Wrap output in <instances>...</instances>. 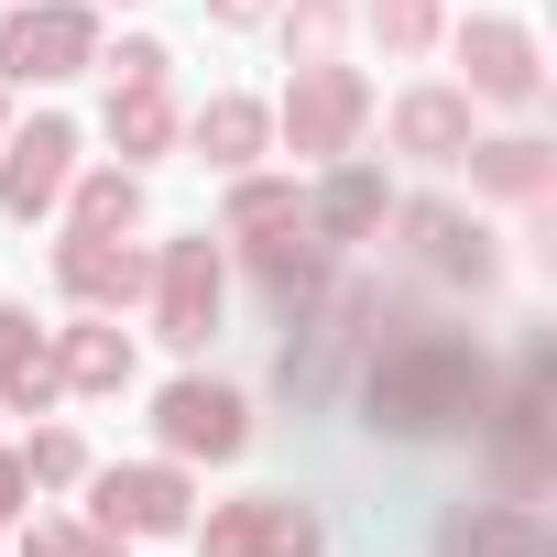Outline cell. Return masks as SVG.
I'll use <instances>...</instances> for the list:
<instances>
[{
    "label": "cell",
    "instance_id": "ffe728a7",
    "mask_svg": "<svg viewBox=\"0 0 557 557\" xmlns=\"http://www.w3.org/2000/svg\"><path fill=\"white\" fill-rule=\"evenodd\" d=\"M262 132H273V121H262L251 99H208V110H197V153H208V164H251Z\"/></svg>",
    "mask_w": 557,
    "mask_h": 557
},
{
    "label": "cell",
    "instance_id": "7a4b0ae2",
    "mask_svg": "<svg viewBox=\"0 0 557 557\" xmlns=\"http://www.w3.org/2000/svg\"><path fill=\"white\" fill-rule=\"evenodd\" d=\"M372 318H383V296H372V285H339V296H318V307L296 318L285 361H273V394H285V405H318V394L339 383V361L372 339Z\"/></svg>",
    "mask_w": 557,
    "mask_h": 557
},
{
    "label": "cell",
    "instance_id": "d4e9b609",
    "mask_svg": "<svg viewBox=\"0 0 557 557\" xmlns=\"http://www.w3.org/2000/svg\"><path fill=\"white\" fill-rule=\"evenodd\" d=\"M77 470H88V448H77L66 426H45V437L23 448V481H77Z\"/></svg>",
    "mask_w": 557,
    "mask_h": 557
},
{
    "label": "cell",
    "instance_id": "9a60e30c",
    "mask_svg": "<svg viewBox=\"0 0 557 557\" xmlns=\"http://www.w3.org/2000/svg\"><path fill=\"white\" fill-rule=\"evenodd\" d=\"M459 55H470V88H481V99H535V45H524L513 23H470Z\"/></svg>",
    "mask_w": 557,
    "mask_h": 557
},
{
    "label": "cell",
    "instance_id": "44dd1931",
    "mask_svg": "<svg viewBox=\"0 0 557 557\" xmlns=\"http://www.w3.org/2000/svg\"><path fill=\"white\" fill-rule=\"evenodd\" d=\"M470 175L492 197H546V143H470Z\"/></svg>",
    "mask_w": 557,
    "mask_h": 557
},
{
    "label": "cell",
    "instance_id": "52a82bcc",
    "mask_svg": "<svg viewBox=\"0 0 557 557\" xmlns=\"http://www.w3.org/2000/svg\"><path fill=\"white\" fill-rule=\"evenodd\" d=\"M66 164H77V132H66V121L12 132V143H0V208H12V219L55 208V197H66Z\"/></svg>",
    "mask_w": 557,
    "mask_h": 557
},
{
    "label": "cell",
    "instance_id": "f1b7e54d",
    "mask_svg": "<svg viewBox=\"0 0 557 557\" xmlns=\"http://www.w3.org/2000/svg\"><path fill=\"white\" fill-rule=\"evenodd\" d=\"M219 23H262V0H219Z\"/></svg>",
    "mask_w": 557,
    "mask_h": 557
},
{
    "label": "cell",
    "instance_id": "8992f818",
    "mask_svg": "<svg viewBox=\"0 0 557 557\" xmlns=\"http://www.w3.org/2000/svg\"><path fill=\"white\" fill-rule=\"evenodd\" d=\"M153 296H164L153 329H164L175 350H208V339H219V240H208V230L175 240V251L153 262Z\"/></svg>",
    "mask_w": 557,
    "mask_h": 557
},
{
    "label": "cell",
    "instance_id": "83f0119b",
    "mask_svg": "<svg viewBox=\"0 0 557 557\" xmlns=\"http://www.w3.org/2000/svg\"><path fill=\"white\" fill-rule=\"evenodd\" d=\"M23 513V459H0V524Z\"/></svg>",
    "mask_w": 557,
    "mask_h": 557
},
{
    "label": "cell",
    "instance_id": "cb8c5ba5",
    "mask_svg": "<svg viewBox=\"0 0 557 557\" xmlns=\"http://www.w3.org/2000/svg\"><path fill=\"white\" fill-rule=\"evenodd\" d=\"M273 219H307V208H296V186H262V175H251V186L230 197V230H273Z\"/></svg>",
    "mask_w": 557,
    "mask_h": 557
},
{
    "label": "cell",
    "instance_id": "603a6c76",
    "mask_svg": "<svg viewBox=\"0 0 557 557\" xmlns=\"http://www.w3.org/2000/svg\"><path fill=\"white\" fill-rule=\"evenodd\" d=\"M372 34H383L394 55H416V45H437V0H372Z\"/></svg>",
    "mask_w": 557,
    "mask_h": 557
},
{
    "label": "cell",
    "instance_id": "ba28073f",
    "mask_svg": "<svg viewBox=\"0 0 557 557\" xmlns=\"http://www.w3.org/2000/svg\"><path fill=\"white\" fill-rule=\"evenodd\" d=\"M251 273H262V296L285 307V318H307V307L329 296V240H318L307 219H273V230L251 240Z\"/></svg>",
    "mask_w": 557,
    "mask_h": 557
},
{
    "label": "cell",
    "instance_id": "7402d4cb",
    "mask_svg": "<svg viewBox=\"0 0 557 557\" xmlns=\"http://www.w3.org/2000/svg\"><path fill=\"white\" fill-rule=\"evenodd\" d=\"M132 219H143V186L132 175H88L77 186V230H132Z\"/></svg>",
    "mask_w": 557,
    "mask_h": 557
},
{
    "label": "cell",
    "instance_id": "d6986e66",
    "mask_svg": "<svg viewBox=\"0 0 557 557\" xmlns=\"http://www.w3.org/2000/svg\"><path fill=\"white\" fill-rule=\"evenodd\" d=\"M372 219H383V175H372V164H339V175H329V197H318V219H307V230H318V240H361V230H372Z\"/></svg>",
    "mask_w": 557,
    "mask_h": 557
},
{
    "label": "cell",
    "instance_id": "5bb4252c",
    "mask_svg": "<svg viewBox=\"0 0 557 557\" xmlns=\"http://www.w3.org/2000/svg\"><path fill=\"white\" fill-rule=\"evenodd\" d=\"M0 394H12L23 416H45V405L66 394V372H55V350L34 339V318H23V307H0Z\"/></svg>",
    "mask_w": 557,
    "mask_h": 557
},
{
    "label": "cell",
    "instance_id": "9c48e42d",
    "mask_svg": "<svg viewBox=\"0 0 557 557\" xmlns=\"http://www.w3.org/2000/svg\"><path fill=\"white\" fill-rule=\"evenodd\" d=\"M153 426H164V448H186V459H230V448L251 437V416H240L230 383H175V394L153 405Z\"/></svg>",
    "mask_w": 557,
    "mask_h": 557
},
{
    "label": "cell",
    "instance_id": "ac0fdd59",
    "mask_svg": "<svg viewBox=\"0 0 557 557\" xmlns=\"http://www.w3.org/2000/svg\"><path fill=\"white\" fill-rule=\"evenodd\" d=\"M110 143H121V153H164V143H175V99H164V77L110 88Z\"/></svg>",
    "mask_w": 557,
    "mask_h": 557
},
{
    "label": "cell",
    "instance_id": "e0dca14e",
    "mask_svg": "<svg viewBox=\"0 0 557 557\" xmlns=\"http://www.w3.org/2000/svg\"><path fill=\"white\" fill-rule=\"evenodd\" d=\"M55 372H66L77 394H121V383H132V339H121V318H99V329H66Z\"/></svg>",
    "mask_w": 557,
    "mask_h": 557
},
{
    "label": "cell",
    "instance_id": "5b68a950",
    "mask_svg": "<svg viewBox=\"0 0 557 557\" xmlns=\"http://www.w3.org/2000/svg\"><path fill=\"white\" fill-rule=\"evenodd\" d=\"M361 110H372V99H361V77H350V66H329V55H307V66H296V99H285V143H296V153H318V164H339V153H350V132H361Z\"/></svg>",
    "mask_w": 557,
    "mask_h": 557
},
{
    "label": "cell",
    "instance_id": "4316f807",
    "mask_svg": "<svg viewBox=\"0 0 557 557\" xmlns=\"http://www.w3.org/2000/svg\"><path fill=\"white\" fill-rule=\"evenodd\" d=\"M132 77H164V45H143V34H132V45L110 55V88H132Z\"/></svg>",
    "mask_w": 557,
    "mask_h": 557
},
{
    "label": "cell",
    "instance_id": "4fadbf2b",
    "mask_svg": "<svg viewBox=\"0 0 557 557\" xmlns=\"http://www.w3.org/2000/svg\"><path fill=\"white\" fill-rule=\"evenodd\" d=\"M405 240H416L426 273H448V285H492V240L459 208H405Z\"/></svg>",
    "mask_w": 557,
    "mask_h": 557
},
{
    "label": "cell",
    "instance_id": "277c9868",
    "mask_svg": "<svg viewBox=\"0 0 557 557\" xmlns=\"http://www.w3.org/2000/svg\"><path fill=\"white\" fill-rule=\"evenodd\" d=\"M197 557H329V524L307 503H285V492H262V503H219Z\"/></svg>",
    "mask_w": 557,
    "mask_h": 557
},
{
    "label": "cell",
    "instance_id": "3957f363",
    "mask_svg": "<svg viewBox=\"0 0 557 557\" xmlns=\"http://www.w3.org/2000/svg\"><path fill=\"white\" fill-rule=\"evenodd\" d=\"M77 66H99V34H88L77 0H34V12L0 23V77L45 88V77H77Z\"/></svg>",
    "mask_w": 557,
    "mask_h": 557
},
{
    "label": "cell",
    "instance_id": "484cf974",
    "mask_svg": "<svg viewBox=\"0 0 557 557\" xmlns=\"http://www.w3.org/2000/svg\"><path fill=\"white\" fill-rule=\"evenodd\" d=\"M23 557H121V535H88V524H34Z\"/></svg>",
    "mask_w": 557,
    "mask_h": 557
},
{
    "label": "cell",
    "instance_id": "8fae6325",
    "mask_svg": "<svg viewBox=\"0 0 557 557\" xmlns=\"http://www.w3.org/2000/svg\"><path fill=\"white\" fill-rule=\"evenodd\" d=\"M175 524H186L175 470H110L99 481V535H175Z\"/></svg>",
    "mask_w": 557,
    "mask_h": 557
},
{
    "label": "cell",
    "instance_id": "7c38bea8",
    "mask_svg": "<svg viewBox=\"0 0 557 557\" xmlns=\"http://www.w3.org/2000/svg\"><path fill=\"white\" fill-rule=\"evenodd\" d=\"M437 557H546V524L513 513V503H459L437 524Z\"/></svg>",
    "mask_w": 557,
    "mask_h": 557
},
{
    "label": "cell",
    "instance_id": "6da1fadb",
    "mask_svg": "<svg viewBox=\"0 0 557 557\" xmlns=\"http://www.w3.org/2000/svg\"><path fill=\"white\" fill-rule=\"evenodd\" d=\"M481 416H492V372L459 329H383L372 383H361L372 437H470Z\"/></svg>",
    "mask_w": 557,
    "mask_h": 557
},
{
    "label": "cell",
    "instance_id": "2e32d148",
    "mask_svg": "<svg viewBox=\"0 0 557 557\" xmlns=\"http://www.w3.org/2000/svg\"><path fill=\"white\" fill-rule=\"evenodd\" d=\"M394 143L426 153V164H459V153H470V99H459V88H416V99L394 110Z\"/></svg>",
    "mask_w": 557,
    "mask_h": 557
},
{
    "label": "cell",
    "instance_id": "30bf717a",
    "mask_svg": "<svg viewBox=\"0 0 557 557\" xmlns=\"http://www.w3.org/2000/svg\"><path fill=\"white\" fill-rule=\"evenodd\" d=\"M55 273H66V296H88V307H132V296L153 285V262H143L121 230H77V240L55 251Z\"/></svg>",
    "mask_w": 557,
    "mask_h": 557
}]
</instances>
